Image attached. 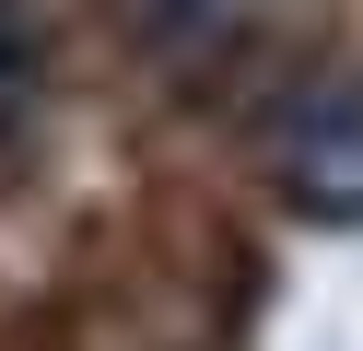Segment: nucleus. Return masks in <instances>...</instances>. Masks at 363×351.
Wrapping results in <instances>:
<instances>
[{
	"label": "nucleus",
	"instance_id": "nucleus-3",
	"mask_svg": "<svg viewBox=\"0 0 363 351\" xmlns=\"http://www.w3.org/2000/svg\"><path fill=\"white\" fill-rule=\"evenodd\" d=\"M118 12H129V35H141L152 59H176V70L235 35V0H118Z\"/></svg>",
	"mask_w": 363,
	"mask_h": 351
},
{
	"label": "nucleus",
	"instance_id": "nucleus-1",
	"mask_svg": "<svg viewBox=\"0 0 363 351\" xmlns=\"http://www.w3.org/2000/svg\"><path fill=\"white\" fill-rule=\"evenodd\" d=\"M269 176L316 223H363V82H305L269 129Z\"/></svg>",
	"mask_w": 363,
	"mask_h": 351
},
{
	"label": "nucleus",
	"instance_id": "nucleus-2",
	"mask_svg": "<svg viewBox=\"0 0 363 351\" xmlns=\"http://www.w3.org/2000/svg\"><path fill=\"white\" fill-rule=\"evenodd\" d=\"M35 94H48V47H35V0H0V164L35 140Z\"/></svg>",
	"mask_w": 363,
	"mask_h": 351
}]
</instances>
